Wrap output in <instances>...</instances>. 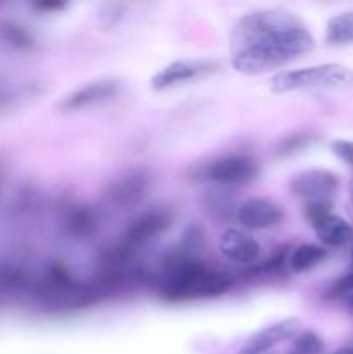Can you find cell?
<instances>
[{"mask_svg":"<svg viewBox=\"0 0 353 354\" xmlns=\"http://www.w3.org/2000/svg\"><path fill=\"white\" fill-rule=\"evenodd\" d=\"M289 354H324V341L314 330H301L293 339Z\"/></svg>","mask_w":353,"mask_h":354,"instance_id":"cell-19","label":"cell"},{"mask_svg":"<svg viewBox=\"0 0 353 354\" xmlns=\"http://www.w3.org/2000/svg\"><path fill=\"white\" fill-rule=\"evenodd\" d=\"M352 85L353 69L338 62H325L277 73L270 82V90L273 93H289L298 90H345Z\"/></svg>","mask_w":353,"mask_h":354,"instance_id":"cell-3","label":"cell"},{"mask_svg":"<svg viewBox=\"0 0 353 354\" xmlns=\"http://www.w3.org/2000/svg\"><path fill=\"white\" fill-rule=\"evenodd\" d=\"M322 248H343L353 239V228L345 218L331 213L314 227Z\"/></svg>","mask_w":353,"mask_h":354,"instance_id":"cell-13","label":"cell"},{"mask_svg":"<svg viewBox=\"0 0 353 354\" xmlns=\"http://www.w3.org/2000/svg\"><path fill=\"white\" fill-rule=\"evenodd\" d=\"M235 220L246 230H266L284 220L282 207L263 197H251L237 206Z\"/></svg>","mask_w":353,"mask_h":354,"instance_id":"cell-8","label":"cell"},{"mask_svg":"<svg viewBox=\"0 0 353 354\" xmlns=\"http://www.w3.org/2000/svg\"><path fill=\"white\" fill-rule=\"evenodd\" d=\"M325 40L329 45L353 44V10L336 14L331 17L325 30Z\"/></svg>","mask_w":353,"mask_h":354,"instance_id":"cell-15","label":"cell"},{"mask_svg":"<svg viewBox=\"0 0 353 354\" xmlns=\"http://www.w3.org/2000/svg\"><path fill=\"white\" fill-rule=\"evenodd\" d=\"M332 213V201H320V203L303 204V216L311 228Z\"/></svg>","mask_w":353,"mask_h":354,"instance_id":"cell-21","label":"cell"},{"mask_svg":"<svg viewBox=\"0 0 353 354\" xmlns=\"http://www.w3.org/2000/svg\"><path fill=\"white\" fill-rule=\"evenodd\" d=\"M217 71V64L203 59H190V61H175L172 64L159 69L151 80V86L156 92L173 88V86L183 85V83L194 82L203 76L211 75Z\"/></svg>","mask_w":353,"mask_h":354,"instance_id":"cell-7","label":"cell"},{"mask_svg":"<svg viewBox=\"0 0 353 354\" xmlns=\"http://www.w3.org/2000/svg\"><path fill=\"white\" fill-rule=\"evenodd\" d=\"M170 223H172V216L163 209L145 211L141 216L135 218L130 227L127 228L123 239L120 241V245L116 248V252H114L116 263L125 261L130 256H134L138 249L159 237L170 227Z\"/></svg>","mask_w":353,"mask_h":354,"instance_id":"cell-4","label":"cell"},{"mask_svg":"<svg viewBox=\"0 0 353 354\" xmlns=\"http://www.w3.org/2000/svg\"><path fill=\"white\" fill-rule=\"evenodd\" d=\"M120 92V82L114 78H100L82 88L75 90L69 95L59 102V109L64 113H73V111L85 109V107L96 106V104L109 100Z\"/></svg>","mask_w":353,"mask_h":354,"instance_id":"cell-12","label":"cell"},{"mask_svg":"<svg viewBox=\"0 0 353 354\" xmlns=\"http://www.w3.org/2000/svg\"><path fill=\"white\" fill-rule=\"evenodd\" d=\"M301 332V322L298 318H286L263 330L256 332L237 354H269L280 342L294 339Z\"/></svg>","mask_w":353,"mask_h":354,"instance_id":"cell-9","label":"cell"},{"mask_svg":"<svg viewBox=\"0 0 353 354\" xmlns=\"http://www.w3.org/2000/svg\"><path fill=\"white\" fill-rule=\"evenodd\" d=\"M314 142H317V133L311 130H301L294 131V133L287 135L282 140L277 144L275 147V156L279 158H287V156H294L298 152L305 151L307 147H310Z\"/></svg>","mask_w":353,"mask_h":354,"instance_id":"cell-17","label":"cell"},{"mask_svg":"<svg viewBox=\"0 0 353 354\" xmlns=\"http://www.w3.org/2000/svg\"><path fill=\"white\" fill-rule=\"evenodd\" d=\"M68 6L66 2H59V0H45V2H35L33 9L40 10V12H57Z\"/></svg>","mask_w":353,"mask_h":354,"instance_id":"cell-24","label":"cell"},{"mask_svg":"<svg viewBox=\"0 0 353 354\" xmlns=\"http://www.w3.org/2000/svg\"><path fill=\"white\" fill-rule=\"evenodd\" d=\"M346 303H348V306L352 308V310H353V294H352V296L346 297Z\"/></svg>","mask_w":353,"mask_h":354,"instance_id":"cell-26","label":"cell"},{"mask_svg":"<svg viewBox=\"0 0 353 354\" xmlns=\"http://www.w3.org/2000/svg\"><path fill=\"white\" fill-rule=\"evenodd\" d=\"M220 254L235 265H253L260 258V244L242 228H227L218 242Z\"/></svg>","mask_w":353,"mask_h":354,"instance_id":"cell-11","label":"cell"},{"mask_svg":"<svg viewBox=\"0 0 353 354\" xmlns=\"http://www.w3.org/2000/svg\"><path fill=\"white\" fill-rule=\"evenodd\" d=\"M66 230L73 237H87L96 230V214L83 206H76L66 218Z\"/></svg>","mask_w":353,"mask_h":354,"instance_id":"cell-16","label":"cell"},{"mask_svg":"<svg viewBox=\"0 0 353 354\" xmlns=\"http://www.w3.org/2000/svg\"><path fill=\"white\" fill-rule=\"evenodd\" d=\"M151 183V176L145 169H132L114 180L107 189V199L118 207H132L144 199Z\"/></svg>","mask_w":353,"mask_h":354,"instance_id":"cell-10","label":"cell"},{"mask_svg":"<svg viewBox=\"0 0 353 354\" xmlns=\"http://www.w3.org/2000/svg\"><path fill=\"white\" fill-rule=\"evenodd\" d=\"M331 149L336 158L341 159L345 165L353 169V140H336L332 142Z\"/></svg>","mask_w":353,"mask_h":354,"instance_id":"cell-22","label":"cell"},{"mask_svg":"<svg viewBox=\"0 0 353 354\" xmlns=\"http://www.w3.org/2000/svg\"><path fill=\"white\" fill-rule=\"evenodd\" d=\"M352 259H353V251H352Z\"/></svg>","mask_w":353,"mask_h":354,"instance_id":"cell-29","label":"cell"},{"mask_svg":"<svg viewBox=\"0 0 353 354\" xmlns=\"http://www.w3.org/2000/svg\"><path fill=\"white\" fill-rule=\"evenodd\" d=\"M327 258V249L317 244H301L291 252L287 265L293 273H307Z\"/></svg>","mask_w":353,"mask_h":354,"instance_id":"cell-14","label":"cell"},{"mask_svg":"<svg viewBox=\"0 0 353 354\" xmlns=\"http://www.w3.org/2000/svg\"><path fill=\"white\" fill-rule=\"evenodd\" d=\"M315 47L303 19L286 9H262L242 16L232 28V66L246 76L289 64Z\"/></svg>","mask_w":353,"mask_h":354,"instance_id":"cell-1","label":"cell"},{"mask_svg":"<svg viewBox=\"0 0 353 354\" xmlns=\"http://www.w3.org/2000/svg\"><path fill=\"white\" fill-rule=\"evenodd\" d=\"M332 354H353V346H343V348H339L338 351Z\"/></svg>","mask_w":353,"mask_h":354,"instance_id":"cell-25","label":"cell"},{"mask_svg":"<svg viewBox=\"0 0 353 354\" xmlns=\"http://www.w3.org/2000/svg\"><path fill=\"white\" fill-rule=\"evenodd\" d=\"M353 294V268L339 277L338 280L331 283L325 290V299H339V297H348Z\"/></svg>","mask_w":353,"mask_h":354,"instance_id":"cell-20","label":"cell"},{"mask_svg":"<svg viewBox=\"0 0 353 354\" xmlns=\"http://www.w3.org/2000/svg\"><path fill=\"white\" fill-rule=\"evenodd\" d=\"M230 287L232 277L227 272L211 268L194 256H179L166 268L159 296L166 303H185L218 297Z\"/></svg>","mask_w":353,"mask_h":354,"instance_id":"cell-2","label":"cell"},{"mask_svg":"<svg viewBox=\"0 0 353 354\" xmlns=\"http://www.w3.org/2000/svg\"><path fill=\"white\" fill-rule=\"evenodd\" d=\"M350 197H352V203H353V176L350 180Z\"/></svg>","mask_w":353,"mask_h":354,"instance_id":"cell-27","label":"cell"},{"mask_svg":"<svg viewBox=\"0 0 353 354\" xmlns=\"http://www.w3.org/2000/svg\"><path fill=\"white\" fill-rule=\"evenodd\" d=\"M260 166L248 154H227L208 161L201 176L220 187H242L258 176Z\"/></svg>","mask_w":353,"mask_h":354,"instance_id":"cell-5","label":"cell"},{"mask_svg":"<svg viewBox=\"0 0 353 354\" xmlns=\"http://www.w3.org/2000/svg\"><path fill=\"white\" fill-rule=\"evenodd\" d=\"M339 189V178L329 169H307L289 180V192L307 203L332 201Z\"/></svg>","mask_w":353,"mask_h":354,"instance_id":"cell-6","label":"cell"},{"mask_svg":"<svg viewBox=\"0 0 353 354\" xmlns=\"http://www.w3.org/2000/svg\"><path fill=\"white\" fill-rule=\"evenodd\" d=\"M269 354H289V351H277V349H273V351H270Z\"/></svg>","mask_w":353,"mask_h":354,"instance_id":"cell-28","label":"cell"},{"mask_svg":"<svg viewBox=\"0 0 353 354\" xmlns=\"http://www.w3.org/2000/svg\"><path fill=\"white\" fill-rule=\"evenodd\" d=\"M204 206L210 211L211 216H215L217 220H230L237 211V206H234V201L230 199V196L227 192H221V190L208 192L204 197Z\"/></svg>","mask_w":353,"mask_h":354,"instance_id":"cell-18","label":"cell"},{"mask_svg":"<svg viewBox=\"0 0 353 354\" xmlns=\"http://www.w3.org/2000/svg\"><path fill=\"white\" fill-rule=\"evenodd\" d=\"M120 17H121V6H118V3H107V6H104V10H100V19H106L104 23H106L107 26L116 23Z\"/></svg>","mask_w":353,"mask_h":354,"instance_id":"cell-23","label":"cell"}]
</instances>
